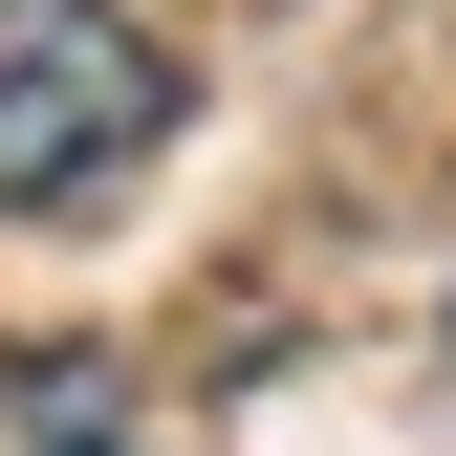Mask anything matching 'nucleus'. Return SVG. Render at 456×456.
Here are the masks:
<instances>
[{
	"instance_id": "obj_2",
	"label": "nucleus",
	"mask_w": 456,
	"mask_h": 456,
	"mask_svg": "<svg viewBox=\"0 0 456 456\" xmlns=\"http://www.w3.org/2000/svg\"><path fill=\"white\" fill-rule=\"evenodd\" d=\"M66 456H109V435H66Z\"/></svg>"
},
{
	"instance_id": "obj_1",
	"label": "nucleus",
	"mask_w": 456,
	"mask_h": 456,
	"mask_svg": "<svg viewBox=\"0 0 456 456\" xmlns=\"http://www.w3.org/2000/svg\"><path fill=\"white\" fill-rule=\"evenodd\" d=\"M152 131H175V44L152 22H109V0H22V22H0V217L131 196Z\"/></svg>"
}]
</instances>
